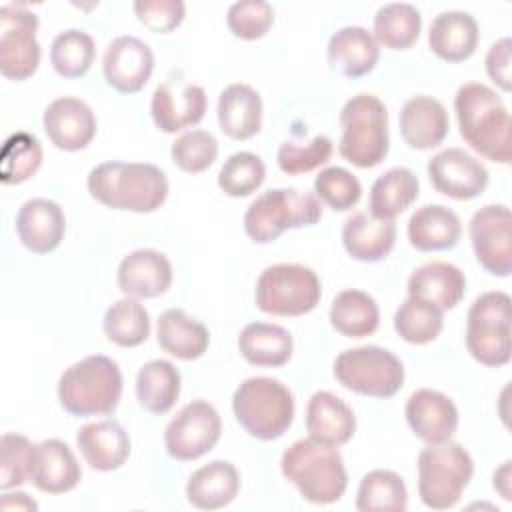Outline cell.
I'll list each match as a JSON object with an SVG mask.
<instances>
[{
    "label": "cell",
    "mask_w": 512,
    "mask_h": 512,
    "mask_svg": "<svg viewBox=\"0 0 512 512\" xmlns=\"http://www.w3.org/2000/svg\"><path fill=\"white\" fill-rule=\"evenodd\" d=\"M218 124L220 130L234 140H248L260 132L262 126V100L260 94L248 84H230L218 98Z\"/></svg>",
    "instance_id": "29"
},
{
    "label": "cell",
    "mask_w": 512,
    "mask_h": 512,
    "mask_svg": "<svg viewBox=\"0 0 512 512\" xmlns=\"http://www.w3.org/2000/svg\"><path fill=\"white\" fill-rule=\"evenodd\" d=\"M96 56L94 40L84 30H64L60 32L50 46V64L64 78L84 76Z\"/></svg>",
    "instance_id": "41"
},
{
    "label": "cell",
    "mask_w": 512,
    "mask_h": 512,
    "mask_svg": "<svg viewBox=\"0 0 512 512\" xmlns=\"http://www.w3.org/2000/svg\"><path fill=\"white\" fill-rule=\"evenodd\" d=\"M274 22V10L266 0H240L228 8V30L242 40L262 38Z\"/></svg>",
    "instance_id": "49"
},
{
    "label": "cell",
    "mask_w": 512,
    "mask_h": 512,
    "mask_svg": "<svg viewBox=\"0 0 512 512\" xmlns=\"http://www.w3.org/2000/svg\"><path fill=\"white\" fill-rule=\"evenodd\" d=\"M220 432L222 422L218 410L204 400H192L168 422L164 430L166 452L174 460H198L216 446Z\"/></svg>",
    "instance_id": "13"
},
{
    "label": "cell",
    "mask_w": 512,
    "mask_h": 512,
    "mask_svg": "<svg viewBox=\"0 0 512 512\" xmlns=\"http://www.w3.org/2000/svg\"><path fill=\"white\" fill-rule=\"evenodd\" d=\"M42 164V146L34 134H12L2 150L0 180L4 184H22L32 178Z\"/></svg>",
    "instance_id": "42"
},
{
    "label": "cell",
    "mask_w": 512,
    "mask_h": 512,
    "mask_svg": "<svg viewBox=\"0 0 512 512\" xmlns=\"http://www.w3.org/2000/svg\"><path fill=\"white\" fill-rule=\"evenodd\" d=\"M256 306L272 316H302L316 308L322 296L320 278L302 264H272L256 282Z\"/></svg>",
    "instance_id": "9"
},
{
    "label": "cell",
    "mask_w": 512,
    "mask_h": 512,
    "mask_svg": "<svg viewBox=\"0 0 512 512\" xmlns=\"http://www.w3.org/2000/svg\"><path fill=\"white\" fill-rule=\"evenodd\" d=\"M332 150H334L332 140L324 134H318L306 144H300L294 140L282 142L278 148L276 160L284 174L298 176L326 164L332 156Z\"/></svg>",
    "instance_id": "48"
},
{
    "label": "cell",
    "mask_w": 512,
    "mask_h": 512,
    "mask_svg": "<svg viewBox=\"0 0 512 512\" xmlns=\"http://www.w3.org/2000/svg\"><path fill=\"white\" fill-rule=\"evenodd\" d=\"M172 284L170 260L152 248H140L122 258L118 288L128 298H156Z\"/></svg>",
    "instance_id": "20"
},
{
    "label": "cell",
    "mask_w": 512,
    "mask_h": 512,
    "mask_svg": "<svg viewBox=\"0 0 512 512\" xmlns=\"http://www.w3.org/2000/svg\"><path fill=\"white\" fill-rule=\"evenodd\" d=\"M206 104L202 86L184 80H166L152 94L150 114L162 132L174 134L198 124L206 114Z\"/></svg>",
    "instance_id": "16"
},
{
    "label": "cell",
    "mask_w": 512,
    "mask_h": 512,
    "mask_svg": "<svg viewBox=\"0 0 512 512\" xmlns=\"http://www.w3.org/2000/svg\"><path fill=\"white\" fill-rule=\"evenodd\" d=\"M508 478H510V460L504 462V466L494 472V488L500 490L504 500H510V488H508Z\"/></svg>",
    "instance_id": "53"
},
{
    "label": "cell",
    "mask_w": 512,
    "mask_h": 512,
    "mask_svg": "<svg viewBox=\"0 0 512 512\" xmlns=\"http://www.w3.org/2000/svg\"><path fill=\"white\" fill-rule=\"evenodd\" d=\"M182 0H138L134 2V12L138 20L152 32L166 34L180 26L184 20Z\"/></svg>",
    "instance_id": "50"
},
{
    "label": "cell",
    "mask_w": 512,
    "mask_h": 512,
    "mask_svg": "<svg viewBox=\"0 0 512 512\" xmlns=\"http://www.w3.org/2000/svg\"><path fill=\"white\" fill-rule=\"evenodd\" d=\"M448 128V112L432 96H412L400 110L402 140L414 150L436 148L444 142Z\"/></svg>",
    "instance_id": "22"
},
{
    "label": "cell",
    "mask_w": 512,
    "mask_h": 512,
    "mask_svg": "<svg viewBox=\"0 0 512 512\" xmlns=\"http://www.w3.org/2000/svg\"><path fill=\"white\" fill-rule=\"evenodd\" d=\"M240 354L254 366H284L294 350L292 336L286 328L268 322H250L238 336Z\"/></svg>",
    "instance_id": "34"
},
{
    "label": "cell",
    "mask_w": 512,
    "mask_h": 512,
    "mask_svg": "<svg viewBox=\"0 0 512 512\" xmlns=\"http://www.w3.org/2000/svg\"><path fill=\"white\" fill-rule=\"evenodd\" d=\"M240 488V476L228 460H212L200 466L186 484V498L194 508L218 510L228 506Z\"/></svg>",
    "instance_id": "32"
},
{
    "label": "cell",
    "mask_w": 512,
    "mask_h": 512,
    "mask_svg": "<svg viewBox=\"0 0 512 512\" xmlns=\"http://www.w3.org/2000/svg\"><path fill=\"white\" fill-rule=\"evenodd\" d=\"M306 430L316 442L342 446L354 436L356 416L342 398L320 390L312 394L306 406Z\"/></svg>",
    "instance_id": "25"
},
{
    "label": "cell",
    "mask_w": 512,
    "mask_h": 512,
    "mask_svg": "<svg viewBox=\"0 0 512 512\" xmlns=\"http://www.w3.org/2000/svg\"><path fill=\"white\" fill-rule=\"evenodd\" d=\"M36 444L26 436L6 432L0 438V488L10 490L32 482Z\"/></svg>",
    "instance_id": "44"
},
{
    "label": "cell",
    "mask_w": 512,
    "mask_h": 512,
    "mask_svg": "<svg viewBox=\"0 0 512 512\" xmlns=\"http://www.w3.org/2000/svg\"><path fill=\"white\" fill-rule=\"evenodd\" d=\"M16 232L30 252L48 254L56 250L64 238L66 216L54 200L32 198L18 210Z\"/></svg>",
    "instance_id": "21"
},
{
    "label": "cell",
    "mask_w": 512,
    "mask_h": 512,
    "mask_svg": "<svg viewBox=\"0 0 512 512\" xmlns=\"http://www.w3.org/2000/svg\"><path fill=\"white\" fill-rule=\"evenodd\" d=\"M82 478L80 464L66 442L58 438L36 444L32 484L46 494H64L78 486Z\"/></svg>",
    "instance_id": "27"
},
{
    "label": "cell",
    "mask_w": 512,
    "mask_h": 512,
    "mask_svg": "<svg viewBox=\"0 0 512 512\" xmlns=\"http://www.w3.org/2000/svg\"><path fill=\"white\" fill-rule=\"evenodd\" d=\"M156 338L160 348L178 360H196L210 344L208 328L180 308H170L160 314Z\"/></svg>",
    "instance_id": "33"
},
{
    "label": "cell",
    "mask_w": 512,
    "mask_h": 512,
    "mask_svg": "<svg viewBox=\"0 0 512 512\" xmlns=\"http://www.w3.org/2000/svg\"><path fill=\"white\" fill-rule=\"evenodd\" d=\"M420 182L410 168H390L376 178L370 190V216L394 220L418 198Z\"/></svg>",
    "instance_id": "35"
},
{
    "label": "cell",
    "mask_w": 512,
    "mask_h": 512,
    "mask_svg": "<svg viewBox=\"0 0 512 512\" xmlns=\"http://www.w3.org/2000/svg\"><path fill=\"white\" fill-rule=\"evenodd\" d=\"M478 38L480 32L474 16L460 10H448L432 20L428 46L446 62H462L474 54Z\"/></svg>",
    "instance_id": "28"
},
{
    "label": "cell",
    "mask_w": 512,
    "mask_h": 512,
    "mask_svg": "<svg viewBox=\"0 0 512 512\" xmlns=\"http://www.w3.org/2000/svg\"><path fill=\"white\" fill-rule=\"evenodd\" d=\"M442 310L416 298H406L394 314V330L410 344H428L442 330Z\"/></svg>",
    "instance_id": "43"
},
{
    "label": "cell",
    "mask_w": 512,
    "mask_h": 512,
    "mask_svg": "<svg viewBox=\"0 0 512 512\" xmlns=\"http://www.w3.org/2000/svg\"><path fill=\"white\" fill-rule=\"evenodd\" d=\"M510 38H500L494 42L486 54V72L502 90H510Z\"/></svg>",
    "instance_id": "51"
},
{
    "label": "cell",
    "mask_w": 512,
    "mask_h": 512,
    "mask_svg": "<svg viewBox=\"0 0 512 512\" xmlns=\"http://www.w3.org/2000/svg\"><path fill=\"white\" fill-rule=\"evenodd\" d=\"M460 136L480 156L510 164V112L486 84H462L454 98Z\"/></svg>",
    "instance_id": "2"
},
{
    "label": "cell",
    "mask_w": 512,
    "mask_h": 512,
    "mask_svg": "<svg viewBox=\"0 0 512 512\" xmlns=\"http://www.w3.org/2000/svg\"><path fill=\"white\" fill-rule=\"evenodd\" d=\"M280 470L302 498L312 504H332L344 496L348 486L340 452L312 438L296 440L288 446L282 454Z\"/></svg>",
    "instance_id": "3"
},
{
    "label": "cell",
    "mask_w": 512,
    "mask_h": 512,
    "mask_svg": "<svg viewBox=\"0 0 512 512\" xmlns=\"http://www.w3.org/2000/svg\"><path fill=\"white\" fill-rule=\"evenodd\" d=\"M314 194L332 210L344 212L358 204L362 196V186L350 170L342 166H330L314 178Z\"/></svg>",
    "instance_id": "46"
},
{
    "label": "cell",
    "mask_w": 512,
    "mask_h": 512,
    "mask_svg": "<svg viewBox=\"0 0 512 512\" xmlns=\"http://www.w3.org/2000/svg\"><path fill=\"white\" fill-rule=\"evenodd\" d=\"M122 396V372L102 354L86 356L64 370L58 380V400L72 416H100L116 410Z\"/></svg>",
    "instance_id": "4"
},
{
    "label": "cell",
    "mask_w": 512,
    "mask_h": 512,
    "mask_svg": "<svg viewBox=\"0 0 512 512\" xmlns=\"http://www.w3.org/2000/svg\"><path fill=\"white\" fill-rule=\"evenodd\" d=\"M406 420L412 432L426 444H440L454 436L458 428V408L442 392L422 388L406 402Z\"/></svg>",
    "instance_id": "19"
},
{
    "label": "cell",
    "mask_w": 512,
    "mask_h": 512,
    "mask_svg": "<svg viewBox=\"0 0 512 512\" xmlns=\"http://www.w3.org/2000/svg\"><path fill=\"white\" fill-rule=\"evenodd\" d=\"M38 18L24 4L0 8V72L10 80L30 78L40 64Z\"/></svg>",
    "instance_id": "12"
},
{
    "label": "cell",
    "mask_w": 512,
    "mask_h": 512,
    "mask_svg": "<svg viewBox=\"0 0 512 512\" xmlns=\"http://www.w3.org/2000/svg\"><path fill=\"white\" fill-rule=\"evenodd\" d=\"M466 290L464 272L450 262H428L418 266L408 278V296L436 306L454 308Z\"/></svg>",
    "instance_id": "24"
},
{
    "label": "cell",
    "mask_w": 512,
    "mask_h": 512,
    "mask_svg": "<svg viewBox=\"0 0 512 512\" xmlns=\"http://www.w3.org/2000/svg\"><path fill=\"white\" fill-rule=\"evenodd\" d=\"M102 328L110 342L122 348H132L140 346L150 336V316L136 298L126 296L106 310Z\"/></svg>",
    "instance_id": "40"
},
{
    "label": "cell",
    "mask_w": 512,
    "mask_h": 512,
    "mask_svg": "<svg viewBox=\"0 0 512 512\" xmlns=\"http://www.w3.org/2000/svg\"><path fill=\"white\" fill-rule=\"evenodd\" d=\"M170 154L180 170L198 174L214 164L218 156V140L206 130H190L172 142Z\"/></svg>",
    "instance_id": "47"
},
{
    "label": "cell",
    "mask_w": 512,
    "mask_h": 512,
    "mask_svg": "<svg viewBox=\"0 0 512 512\" xmlns=\"http://www.w3.org/2000/svg\"><path fill=\"white\" fill-rule=\"evenodd\" d=\"M322 218V202L312 192L296 188H272L262 192L244 214V230L250 240L268 244L288 228L312 226Z\"/></svg>",
    "instance_id": "8"
},
{
    "label": "cell",
    "mask_w": 512,
    "mask_h": 512,
    "mask_svg": "<svg viewBox=\"0 0 512 512\" xmlns=\"http://www.w3.org/2000/svg\"><path fill=\"white\" fill-rule=\"evenodd\" d=\"M92 198L114 210H158L168 196L166 174L148 162H102L86 178Z\"/></svg>",
    "instance_id": "1"
},
{
    "label": "cell",
    "mask_w": 512,
    "mask_h": 512,
    "mask_svg": "<svg viewBox=\"0 0 512 512\" xmlns=\"http://www.w3.org/2000/svg\"><path fill=\"white\" fill-rule=\"evenodd\" d=\"M396 242L394 220H378L366 212L352 214L342 226L346 252L360 262H378L390 254Z\"/></svg>",
    "instance_id": "30"
},
{
    "label": "cell",
    "mask_w": 512,
    "mask_h": 512,
    "mask_svg": "<svg viewBox=\"0 0 512 512\" xmlns=\"http://www.w3.org/2000/svg\"><path fill=\"white\" fill-rule=\"evenodd\" d=\"M408 240L420 252L450 250L462 236V224L454 210L442 204H426L408 220Z\"/></svg>",
    "instance_id": "31"
},
{
    "label": "cell",
    "mask_w": 512,
    "mask_h": 512,
    "mask_svg": "<svg viewBox=\"0 0 512 512\" xmlns=\"http://www.w3.org/2000/svg\"><path fill=\"white\" fill-rule=\"evenodd\" d=\"M154 70V54L146 42L136 36L114 38L102 58V72L118 92L136 94L150 80Z\"/></svg>",
    "instance_id": "17"
},
{
    "label": "cell",
    "mask_w": 512,
    "mask_h": 512,
    "mask_svg": "<svg viewBox=\"0 0 512 512\" xmlns=\"http://www.w3.org/2000/svg\"><path fill=\"white\" fill-rule=\"evenodd\" d=\"M266 176V166L252 152L232 154L218 172V186L232 198H242L260 188Z\"/></svg>",
    "instance_id": "45"
},
{
    "label": "cell",
    "mask_w": 512,
    "mask_h": 512,
    "mask_svg": "<svg viewBox=\"0 0 512 512\" xmlns=\"http://www.w3.org/2000/svg\"><path fill=\"white\" fill-rule=\"evenodd\" d=\"M432 186L454 200H472L488 186V170L462 148H446L428 160Z\"/></svg>",
    "instance_id": "15"
},
{
    "label": "cell",
    "mask_w": 512,
    "mask_h": 512,
    "mask_svg": "<svg viewBox=\"0 0 512 512\" xmlns=\"http://www.w3.org/2000/svg\"><path fill=\"white\" fill-rule=\"evenodd\" d=\"M44 132L50 142L66 152L86 148L96 136V116L92 108L74 96H62L44 110Z\"/></svg>",
    "instance_id": "18"
},
{
    "label": "cell",
    "mask_w": 512,
    "mask_h": 512,
    "mask_svg": "<svg viewBox=\"0 0 512 512\" xmlns=\"http://www.w3.org/2000/svg\"><path fill=\"white\" fill-rule=\"evenodd\" d=\"M466 348L476 362L490 368L510 362V296L506 292H486L472 302L466 322Z\"/></svg>",
    "instance_id": "10"
},
{
    "label": "cell",
    "mask_w": 512,
    "mask_h": 512,
    "mask_svg": "<svg viewBox=\"0 0 512 512\" xmlns=\"http://www.w3.org/2000/svg\"><path fill=\"white\" fill-rule=\"evenodd\" d=\"M472 456L456 442L428 444L418 454V494L424 506L448 510L458 504L472 480Z\"/></svg>",
    "instance_id": "7"
},
{
    "label": "cell",
    "mask_w": 512,
    "mask_h": 512,
    "mask_svg": "<svg viewBox=\"0 0 512 512\" xmlns=\"http://www.w3.org/2000/svg\"><path fill=\"white\" fill-rule=\"evenodd\" d=\"M328 316L332 328L346 338L370 336L380 324V310L374 298L354 288L336 294Z\"/></svg>",
    "instance_id": "37"
},
{
    "label": "cell",
    "mask_w": 512,
    "mask_h": 512,
    "mask_svg": "<svg viewBox=\"0 0 512 512\" xmlns=\"http://www.w3.org/2000/svg\"><path fill=\"white\" fill-rule=\"evenodd\" d=\"M238 424L258 440L280 438L294 420V396L286 384L270 376L246 378L232 396Z\"/></svg>",
    "instance_id": "5"
},
{
    "label": "cell",
    "mask_w": 512,
    "mask_h": 512,
    "mask_svg": "<svg viewBox=\"0 0 512 512\" xmlns=\"http://www.w3.org/2000/svg\"><path fill=\"white\" fill-rule=\"evenodd\" d=\"M138 404L152 414H166L180 396V372L168 360H150L136 374Z\"/></svg>",
    "instance_id": "36"
},
{
    "label": "cell",
    "mask_w": 512,
    "mask_h": 512,
    "mask_svg": "<svg viewBox=\"0 0 512 512\" xmlns=\"http://www.w3.org/2000/svg\"><path fill=\"white\" fill-rule=\"evenodd\" d=\"M76 444L92 470H118L130 456L128 432L116 420H100L84 424L76 436Z\"/></svg>",
    "instance_id": "23"
},
{
    "label": "cell",
    "mask_w": 512,
    "mask_h": 512,
    "mask_svg": "<svg viewBox=\"0 0 512 512\" xmlns=\"http://www.w3.org/2000/svg\"><path fill=\"white\" fill-rule=\"evenodd\" d=\"M512 216L504 204H488L470 220V240L480 266L494 276L512 272Z\"/></svg>",
    "instance_id": "14"
},
{
    "label": "cell",
    "mask_w": 512,
    "mask_h": 512,
    "mask_svg": "<svg viewBox=\"0 0 512 512\" xmlns=\"http://www.w3.org/2000/svg\"><path fill=\"white\" fill-rule=\"evenodd\" d=\"M408 492L404 480L392 470H372L362 476L356 496L360 512H404Z\"/></svg>",
    "instance_id": "39"
},
{
    "label": "cell",
    "mask_w": 512,
    "mask_h": 512,
    "mask_svg": "<svg viewBox=\"0 0 512 512\" xmlns=\"http://www.w3.org/2000/svg\"><path fill=\"white\" fill-rule=\"evenodd\" d=\"M338 152L358 168L378 166L390 148L388 112L374 94H356L340 110Z\"/></svg>",
    "instance_id": "6"
},
{
    "label": "cell",
    "mask_w": 512,
    "mask_h": 512,
    "mask_svg": "<svg viewBox=\"0 0 512 512\" xmlns=\"http://www.w3.org/2000/svg\"><path fill=\"white\" fill-rule=\"evenodd\" d=\"M326 56L332 70L348 78H360L374 70L380 58V48L366 28L344 26L332 34Z\"/></svg>",
    "instance_id": "26"
},
{
    "label": "cell",
    "mask_w": 512,
    "mask_h": 512,
    "mask_svg": "<svg viewBox=\"0 0 512 512\" xmlns=\"http://www.w3.org/2000/svg\"><path fill=\"white\" fill-rule=\"evenodd\" d=\"M422 28V18L416 6L408 2H390L378 8L374 16V40L390 50L410 48Z\"/></svg>",
    "instance_id": "38"
},
{
    "label": "cell",
    "mask_w": 512,
    "mask_h": 512,
    "mask_svg": "<svg viewBox=\"0 0 512 512\" xmlns=\"http://www.w3.org/2000/svg\"><path fill=\"white\" fill-rule=\"evenodd\" d=\"M0 508L2 510H38V504L24 492H12V494H2L0 498Z\"/></svg>",
    "instance_id": "52"
},
{
    "label": "cell",
    "mask_w": 512,
    "mask_h": 512,
    "mask_svg": "<svg viewBox=\"0 0 512 512\" xmlns=\"http://www.w3.org/2000/svg\"><path fill=\"white\" fill-rule=\"evenodd\" d=\"M334 376L344 388L356 394L392 398L404 384V366L386 348L358 346L338 354Z\"/></svg>",
    "instance_id": "11"
}]
</instances>
